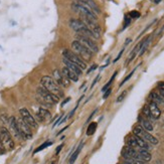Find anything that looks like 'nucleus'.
I'll list each match as a JSON object with an SVG mask.
<instances>
[{"instance_id": "a19ab883", "label": "nucleus", "mask_w": 164, "mask_h": 164, "mask_svg": "<svg viewBox=\"0 0 164 164\" xmlns=\"http://www.w3.org/2000/svg\"><path fill=\"white\" fill-rule=\"evenodd\" d=\"M4 152H5V149L2 147V145L0 144V155H2V154H4Z\"/></svg>"}, {"instance_id": "393cba45", "label": "nucleus", "mask_w": 164, "mask_h": 164, "mask_svg": "<svg viewBox=\"0 0 164 164\" xmlns=\"http://www.w3.org/2000/svg\"><path fill=\"white\" fill-rule=\"evenodd\" d=\"M83 146H84V143H82L81 145H80L78 149L76 150L74 153L71 155V157H70V163H68V164H74V163H75V161L77 160L78 156H79V154H80V152H81V150H82Z\"/></svg>"}, {"instance_id": "72a5a7b5", "label": "nucleus", "mask_w": 164, "mask_h": 164, "mask_svg": "<svg viewBox=\"0 0 164 164\" xmlns=\"http://www.w3.org/2000/svg\"><path fill=\"white\" fill-rule=\"evenodd\" d=\"M126 96H127V91H123V92H122V94L120 95V96L119 97H118V99H117V103H120V102H122V101H123L124 100V99L126 98Z\"/></svg>"}, {"instance_id": "c85d7f7f", "label": "nucleus", "mask_w": 164, "mask_h": 164, "mask_svg": "<svg viewBox=\"0 0 164 164\" xmlns=\"http://www.w3.org/2000/svg\"><path fill=\"white\" fill-rule=\"evenodd\" d=\"M116 75H117V72H114V75L112 76V78H111V80H110V81H109L108 83H107V84H106V85H105L104 87H103V88H102V92H103V93H104V92H105V91H107V90H108V89H109V88H110V86H111V85H112V83H113V81H114V79H115V77H116Z\"/></svg>"}, {"instance_id": "5701e85b", "label": "nucleus", "mask_w": 164, "mask_h": 164, "mask_svg": "<svg viewBox=\"0 0 164 164\" xmlns=\"http://www.w3.org/2000/svg\"><path fill=\"white\" fill-rule=\"evenodd\" d=\"M138 154H139V160H142L144 162L150 161L152 158V156L149 152H148V150H145V149H139Z\"/></svg>"}, {"instance_id": "2eb2a0df", "label": "nucleus", "mask_w": 164, "mask_h": 164, "mask_svg": "<svg viewBox=\"0 0 164 164\" xmlns=\"http://www.w3.org/2000/svg\"><path fill=\"white\" fill-rule=\"evenodd\" d=\"M8 126L11 133L13 134V136L17 139H22V137L20 135V132L18 130V126H17V121L15 117H9V121H8Z\"/></svg>"}, {"instance_id": "4be33fe9", "label": "nucleus", "mask_w": 164, "mask_h": 164, "mask_svg": "<svg viewBox=\"0 0 164 164\" xmlns=\"http://www.w3.org/2000/svg\"><path fill=\"white\" fill-rule=\"evenodd\" d=\"M149 99L151 100V102H153L157 105H160V104L164 105V99L160 96V94L158 92H152L149 95Z\"/></svg>"}, {"instance_id": "9d476101", "label": "nucleus", "mask_w": 164, "mask_h": 164, "mask_svg": "<svg viewBox=\"0 0 164 164\" xmlns=\"http://www.w3.org/2000/svg\"><path fill=\"white\" fill-rule=\"evenodd\" d=\"M36 92H37V95H39V97L44 99L45 101H47V103H49V104H51V105L56 104V103H59V98L56 97L55 95L51 94V92H48V91L47 89H44L43 87L37 88Z\"/></svg>"}, {"instance_id": "0eeeda50", "label": "nucleus", "mask_w": 164, "mask_h": 164, "mask_svg": "<svg viewBox=\"0 0 164 164\" xmlns=\"http://www.w3.org/2000/svg\"><path fill=\"white\" fill-rule=\"evenodd\" d=\"M63 55H64V59H67L70 60V62L76 64L80 68H82V70H86V68H87L86 63L84 62V60L80 58V56L76 52L72 51H68V49H64V51H63Z\"/></svg>"}, {"instance_id": "c756f323", "label": "nucleus", "mask_w": 164, "mask_h": 164, "mask_svg": "<svg viewBox=\"0 0 164 164\" xmlns=\"http://www.w3.org/2000/svg\"><path fill=\"white\" fill-rule=\"evenodd\" d=\"M51 144H52V143H51V142H49V141H47V142H45V143H43V144H41L39 148H36V149L33 151V154H35V153H37V152H39V151H41V150H43L44 148H47V147H48V146H51Z\"/></svg>"}, {"instance_id": "6ab92c4d", "label": "nucleus", "mask_w": 164, "mask_h": 164, "mask_svg": "<svg viewBox=\"0 0 164 164\" xmlns=\"http://www.w3.org/2000/svg\"><path fill=\"white\" fill-rule=\"evenodd\" d=\"M63 75L66 77L68 81H72V82H78L79 81V77L77 75L75 74L74 72L71 71L70 68H68L67 67H64L63 70H62Z\"/></svg>"}, {"instance_id": "412c9836", "label": "nucleus", "mask_w": 164, "mask_h": 164, "mask_svg": "<svg viewBox=\"0 0 164 164\" xmlns=\"http://www.w3.org/2000/svg\"><path fill=\"white\" fill-rule=\"evenodd\" d=\"M77 1H81L83 3H85V4H87L96 14H100L101 13L100 8H99V6L96 4V2H95L94 0H77Z\"/></svg>"}, {"instance_id": "c03bdc74", "label": "nucleus", "mask_w": 164, "mask_h": 164, "mask_svg": "<svg viewBox=\"0 0 164 164\" xmlns=\"http://www.w3.org/2000/svg\"><path fill=\"white\" fill-rule=\"evenodd\" d=\"M51 164H55V162H53V163H51Z\"/></svg>"}, {"instance_id": "58836bf2", "label": "nucleus", "mask_w": 164, "mask_h": 164, "mask_svg": "<svg viewBox=\"0 0 164 164\" xmlns=\"http://www.w3.org/2000/svg\"><path fill=\"white\" fill-rule=\"evenodd\" d=\"M99 79H100V76H97V78L95 79V81L93 82V84H92V86H91V88H94V86L96 85V83L98 82V80H99Z\"/></svg>"}, {"instance_id": "e433bc0d", "label": "nucleus", "mask_w": 164, "mask_h": 164, "mask_svg": "<svg viewBox=\"0 0 164 164\" xmlns=\"http://www.w3.org/2000/svg\"><path fill=\"white\" fill-rule=\"evenodd\" d=\"M130 22H131V18L129 15H126L125 16V23H124V28H126L127 26L130 24Z\"/></svg>"}, {"instance_id": "f3484780", "label": "nucleus", "mask_w": 164, "mask_h": 164, "mask_svg": "<svg viewBox=\"0 0 164 164\" xmlns=\"http://www.w3.org/2000/svg\"><path fill=\"white\" fill-rule=\"evenodd\" d=\"M63 62H64V64H66V67H67L68 68H70L71 71L74 72L75 74L78 76V77H80V76L83 75V70H82V68H80L76 64L70 62V60L67 59H64H64H63Z\"/></svg>"}, {"instance_id": "39448f33", "label": "nucleus", "mask_w": 164, "mask_h": 164, "mask_svg": "<svg viewBox=\"0 0 164 164\" xmlns=\"http://www.w3.org/2000/svg\"><path fill=\"white\" fill-rule=\"evenodd\" d=\"M0 144L5 150H12L14 148L12 137L5 127H0Z\"/></svg>"}, {"instance_id": "ddd939ff", "label": "nucleus", "mask_w": 164, "mask_h": 164, "mask_svg": "<svg viewBox=\"0 0 164 164\" xmlns=\"http://www.w3.org/2000/svg\"><path fill=\"white\" fill-rule=\"evenodd\" d=\"M53 80L56 82V84L60 88H68L70 86V81L63 75V72L59 70H55L53 71Z\"/></svg>"}, {"instance_id": "423d86ee", "label": "nucleus", "mask_w": 164, "mask_h": 164, "mask_svg": "<svg viewBox=\"0 0 164 164\" xmlns=\"http://www.w3.org/2000/svg\"><path fill=\"white\" fill-rule=\"evenodd\" d=\"M133 134L137 137H140V138L144 139L145 141H147V142H149L153 145L158 144V139H156L155 137L153 135H151L149 132L145 131L141 125H137L133 128Z\"/></svg>"}, {"instance_id": "6e6552de", "label": "nucleus", "mask_w": 164, "mask_h": 164, "mask_svg": "<svg viewBox=\"0 0 164 164\" xmlns=\"http://www.w3.org/2000/svg\"><path fill=\"white\" fill-rule=\"evenodd\" d=\"M76 40L80 41L83 45H85L87 48H89L91 51L93 53H97L99 51V47L98 45L96 44V43L91 39V37L87 36V35H83V34L77 33L76 35Z\"/></svg>"}, {"instance_id": "a211bd4d", "label": "nucleus", "mask_w": 164, "mask_h": 164, "mask_svg": "<svg viewBox=\"0 0 164 164\" xmlns=\"http://www.w3.org/2000/svg\"><path fill=\"white\" fill-rule=\"evenodd\" d=\"M36 117L39 118V120L40 122H43V121H47L51 119V114L47 108H39V112H37V114H36Z\"/></svg>"}, {"instance_id": "f257e3e1", "label": "nucleus", "mask_w": 164, "mask_h": 164, "mask_svg": "<svg viewBox=\"0 0 164 164\" xmlns=\"http://www.w3.org/2000/svg\"><path fill=\"white\" fill-rule=\"evenodd\" d=\"M72 9L81 15V17H87L91 20L97 21V14L85 3L76 0L75 2L72 3Z\"/></svg>"}, {"instance_id": "a18cd8bd", "label": "nucleus", "mask_w": 164, "mask_h": 164, "mask_svg": "<svg viewBox=\"0 0 164 164\" xmlns=\"http://www.w3.org/2000/svg\"><path fill=\"white\" fill-rule=\"evenodd\" d=\"M119 164H124V163H119Z\"/></svg>"}, {"instance_id": "a878e982", "label": "nucleus", "mask_w": 164, "mask_h": 164, "mask_svg": "<svg viewBox=\"0 0 164 164\" xmlns=\"http://www.w3.org/2000/svg\"><path fill=\"white\" fill-rule=\"evenodd\" d=\"M97 127H98V123H97V122H92V123L88 126V128H87V135L88 136L93 135L94 133L96 132Z\"/></svg>"}, {"instance_id": "dca6fc26", "label": "nucleus", "mask_w": 164, "mask_h": 164, "mask_svg": "<svg viewBox=\"0 0 164 164\" xmlns=\"http://www.w3.org/2000/svg\"><path fill=\"white\" fill-rule=\"evenodd\" d=\"M148 108H149V111H150L152 119H154V120L159 119L160 116H161V111H160L158 105L155 104V103H153V102H150Z\"/></svg>"}, {"instance_id": "4c0bfd02", "label": "nucleus", "mask_w": 164, "mask_h": 164, "mask_svg": "<svg viewBox=\"0 0 164 164\" xmlns=\"http://www.w3.org/2000/svg\"><path fill=\"white\" fill-rule=\"evenodd\" d=\"M123 51H124V49H122V51H120V53H119V55H117V58L115 59V60H114V63H116V62H117V60H119V59H120V58H121V55H123Z\"/></svg>"}, {"instance_id": "aec40b11", "label": "nucleus", "mask_w": 164, "mask_h": 164, "mask_svg": "<svg viewBox=\"0 0 164 164\" xmlns=\"http://www.w3.org/2000/svg\"><path fill=\"white\" fill-rule=\"evenodd\" d=\"M139 121L141 123V126H142V128L144 129L145 131H147V132L153 131V124L151 123L150 120L146 119V118L143 117V116H140L139 117Z\"/></svg>"}, {"instance_id": "f704fd0d", "label": "nucleus", "mask_w": 164, "mask_h": 164, "mask_svg": "<svg viewBox=\"0 0 164 164\" xmlns=\"http://www.w3.org/2000/svg\"><path fill=\"white\" fill-rule=\"evenodd\" d=\"M0 120H1L4 124H8V121H9V117L6 115V114H2L1 116H0Z\"/></svg>"}, {"instance_id": "79ce46f5", "label": "nucleus", "mask_w": 164, "mask_h": 164, "mask_svg": "<svg viewBox=\"0 0 164 164\" xmlns=\"http://www.w3.org/2000/svg\"><path fill=\"white\" fill-rule=\"evenodd\" d=\"M70 100H71V98H67V99H66V100H64V102L62 103V107H64V105H66V104H67V103H68V101H70Z\"/></svg>"}, {"instance_id": "20e7f679", "label": "nucleus", "mask_w": 164, "mask_h": 164, "mask_svg": "<svg viewBox=\"0 0 164 164\" xmlns=\"http://www.w3.org/2000/svg\"><path fill=\"white\" fill-rule=\"evenodd\" d=\"M72 49L76 51V53L81 58L84 62H89V60L92 59L93 56V52L90 51L89 48H87L85 45H83L80 41L78 40H74L72 43Z\"/></svg>"}, {"instance_id": "cd10ccee", "label": "nucleus", "mask_w": 164, "mask_h": 164, "mask_svg": "<svg viewBox=\"0 0 164 164\" xmlns=\"http://www.w3.org/2000/svg\"><path fill=\"white\" fill-rule=\"evenodd\" d=\"M36 100L39 101V103H40L41 105H43V107H45V108H51V104H49V103H47V101L44 100V99H43L41 97H39V95H36Z\"/></svg>"}, {"instance_id": "37998d69", "label": "nucleus", "mask_w": 164, "mask_h": 164, "mask_svg": "<svg viewBox=\"0 0 164 164\" xmlns=\"http://www.w3.org/2000/svg\"><path fill=\"white\" fill-rule=\"evenodd\" d=\"M62 148H63V144H62V145H59V146L58 147V149H56V154H59V151L62 150Z\"/></svg>"}, {"instance_id": "1a4fd4ad", "label": "nucleus", "mask_w": 164, "mask_h": 164, "mask_svg": "<svg viewBox=\"0 0 164 164\" xmlns=\"http://www.w3.org/2000/svg\"><path fill=\"white\" fill-rule=\"evenodd\" d=\"M17 121V126H18V130L20 132V135L23 140H28L32 138V132L30 130V127L22 120V118H18L16 119Z\"/></svg>"}, {"instance_id": "c9c22d12", "label": "nucleus", "mask_w": 164, "mask_h": 164, "mask_svg": "<svg viewBox=\"0 0 164 164\" xmlns=\"http://www.w3.org/2000/svg\"><path fill=\"white\" fill-rule=\"evenodd\" d=\"M111 93H112V89H111V88H109L108 90L104 92V96H103V99H104V100H106V99L108 98L110 95H111Z\"/></svg>"}, {"instance_id": "ea45409f", "label": "nucleus", "mask_w": 164, "mask_h": 164, "mask_svg": "<svg viewBox=\"0 0 164 164\" xmlns=\"http://www.w3.org/2000/svg\"><path fill=\"white\" fill-rule=\"evenodd\" d=\"M97 67H98V66H97V64H94V66H92V68H90V70H89V71H88V74H90V72H92V71H94V70H96V68H97Z\"/></svg>"}, {"instance_id": "f03ea898", "label": "nucleus", "mask_w": 164, "mask_h": 164, "mask_svg": "<svg viewBox=\"0 0 164 164\" xmlns=\"http://www.w3.org/2000/svg\"><path fill=\"white\" fill-rule=\"evenodd\" d=\"M40 84L41 87H43L44 89H47L51 94L55 95L58 98L60 99L64 97V92L62 91V88L56 84V82L52 78L48 77V76H43L40 79Z\"/></svg>"}, {"instance_id": "b1692460", "label": "nucleus", "mask_w": 164, "mask_h": 164, "mask_svg": "<svg viewBox=\"0 0 164 164\" xmlns=\"http://www.w3.org/2000/svg\"><path fill=\"white\" fill-rule=\"evenodd\" d=\"M135 137H136V143H137V148H138V149H145V150L150 149V146L147 141L140 138V137H137V136H135Z\"/></svg>"}, {"instance_id": "7ed1b4c3", "label": "nucleus", "mask_w": 164, "mask_h": 164, "mask_svg": "<svg viewBox=\"0 0 164 164\" xmlns=\"http://www.w3.org/2000/svg\"><path fill=\"white\" fill-rule=\"evenodd\" d=\"M68 25H70V27L72 29H74L77 33L83 34V35H87V36L91 37V39H92V37L95 39L93 32L88 28V26L84 23L82 19H76V18H72V19H71L70 22H68Z\"/></svg>"}, {"instance_id": "9b49d317", "label": "nucleus", "mask_w": 164, "mask_h": 164, "mask_svg": "<svg viewBox=\"0 0 164 164\" xmlns=\"http://www.w3.org/2000/svg\"><path fill=\"white\" fill-rule=\"evenodd\" d=\"M82 20H83L84 23L88 26V28H89L91 31L93 32L95 39H100L101 33H102V29L100 27V25H99L95 20H91V19H89V18H87V17H82Z\"/></svg>"}, {"instance_id": "473e14b6", "label": "nucleus", "mask_w": 164, "mask_h": 164, "mask_svg": "<svg viewBox=\"0 0 164 164\" xmlns=\"http://www.w3.org/2000/svg\"><path fill=\"white\" fill-rule=\"evenodd\" d=\"M129 16H130V18H139L140 17V12H138L137 10H133L129 13Z\"/></svg>"}, {"instance_id": "2f4dec72", "label": "nucleus", "mask_w": 164, "mask_h": 164, "mask_svg": "<svg viewBox=\"0 0 164 164\" xmlns=\"http://www.w3.org/2000/svg\"><path fill=\"white\" fill-rule=\"evenodd\" d=\"M135 71H136V68H134V70H133L131 72H130V74H129L128 76H127V77H126L124 80H123V82H122L121 84H120V87H122V86H123L124 85V84L126 83V82H127V81H129V80H130L131 79V77H132V76H133V74H134V72H135Z\"/></svg>"}, {"instance_id": "f8f14e48", "label": "nucleus", "mask_w": 164, "mask_h": 164, "mask_svg": "<svg viewBox=\"0 0 164 164\" xmlns=\"http://www.w3.org/2000/svg\"><path fill=\"white\" fill-rule=\"evenodd\" d=\"M19 113H20V116L22 118V120H23L26 124H27L30 128H34L36 129L39 127V125H37V122L35 121V119L33 118V116L30 114V112L28 111L26 108H21L19 110Z\"/></svg>"}, {"instance_id": "7c9ffc66", "label": "nucleus", "mask_w": 164, "mask_h": 164, "mask_svg": "<svg viewBox=\"0 0 164 164\" xmlns=\"http://www.w3.org/2000/svg\"><path fill=\"white\" fill-rule=\"evenodd\" d=\"M142 112H143V117H145V118H146V119H148V120H151V119H152L148 106H145V107H144L143 110H142Z\"/></svg>"}, {"instance_id": "bb28decb", "label": "nucleus", "mask_w": 164, "mask_h": 164, "mask_svg": "<svg viewBox=\"0 0 164 164\" xmlns=\"http://www.w3.org/2000/svg\"><path fill=\"white\" fill-rule=\"evenodd\" d=\"M150 41H151V36H148V37H146V39H144L143 44H142V47H141V49H140V51H139V55H142L143 53L146 51L148 45L150 44Z\"/></svg>"}, {"instance_id": "4468645a", "label": "nucleus", "mask_w": 164, "mask_h": 164, "mask_svg": "<svg viewBox=\"0 0 164 164\" xmlns=\"http://www.w3.org/2000/svg\"><path fill=\"white\" fill-rule=\"evenodd\" d=\"M122 157L125 158L126 160H130V159H138L139 160V154L138 150L135 148L126 146L122 149Z\"/></svg>"}]
</instances>
